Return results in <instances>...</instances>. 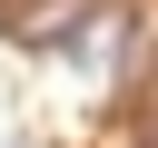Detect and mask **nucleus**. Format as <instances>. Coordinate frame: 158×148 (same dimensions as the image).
<instances>
[{
	"label": "nucleus",
	"instance_id": "1",
	"mask_svg": "<svg viewBox=\"0 0 158 148\" xmlns=\"http://www.w3.org/2000/svg\"><path fill=\"white\" fill-rule=\"evenodd\" d=\"M10 148H30V138H10Z\"/></svg>",
	"mask_w": 158,
	"mask_h": 148
}]
</instances>
